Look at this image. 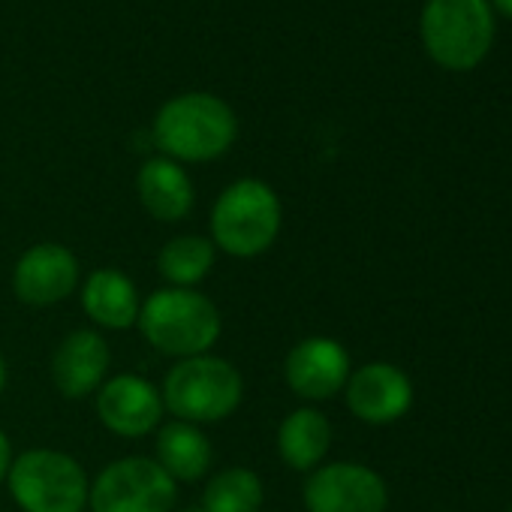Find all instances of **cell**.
I'll return each mask as SVG.
<instances>
[{
    "label": "cell",
    "mask_w": 512,
    "mask_h": 512,
    "mask_svg": "<svg viewBox=\"0 0 512 512\" xmlns=\"http://www.w3.org/2000/svg\"><path fill=\"white\" fill-rule=\"evenodd\" d=\"M82 284L79 256L58 241H40L28 247L13 269V293L22 305L52 308L67 302Z\"/></svg>",
    "instance_id": "9c48e42d"
},
{
    "label": "cell",
    "mask_w": 512,
    "mask_h": 512,
    "mask_svg": "<svg viewBox=\"0 0 512 512\" xmlns=\"http://www.w3.org/2000/svg\"><path fill=\"white\" fill-rule=\"evenodd\" d=\"M184 512H202V509H196V506H193V509H184Z\"/></svg>",
    "instance_id": "603a6c76"
},
{
    "label": "cell",
    "mask_w": 512,
    "mask_h": 512,
    "mask_svg": "<svg viewBox=\"0 0 512 512\" xmlns=\"http://www.w3.org/2000/svg\"><path fill=\"white\" fill-rule=\"evenodd\" d=\"M109 368L112 350L106 338L97 329H76L55 347L49 374L64 398L82 401L88 395H97V389L109 377Z\"/></svg>",
    "instance_id": "4fadbf2b"
},
{
    "label": "cell",
    "mask_w": 512,
    "mask_h": 512,
    "mask_svg": "<svg viewBox=\"0 0 512 512\" xmlns=\"http://www.w3.org/2000/svg\"><path fill=\"white\" fill-rule=\"evenodd\" d=\"M136 193L142 208L160 223H178L193 211V181L181 163L169 157H151L139 166Z\"/></svg>",
    "instance_id": "9a60e30c"
},
{
    "label": "cell",
    "mask_w": 512,
    "mask_h": 512,
    "mask_svg": "<svg viewBox=\"0 0 512 512\" xmlns=\"http://www.w3.org/2000/svg\"><path fill=\"white\" fill-rule=\"evenodd\" d=\"M350 353L326 335L299 341L284 359V380L302 401H329L350 380Z\"/></svg>",
    "instance_id": "8fae6325"
},
{
    "label": "cell",
    "mask_w": 512,
    "mask_h": 512,
    "mask_svg": "<svg viewBox=\"0 0 512 512\" xmlns=\"http://www.w3.org/2000/svg\"><path fill=\"white\" fill-rule=\"evenodd\" d=\"M163 407L178 422L211 425L229 419L244 401V377L223 356H193L175 362L160 386Z\"/></svg>",
    "instance_id": "277c9868"
},
{
    "label": "cell",
    "mask_w": 512,
    "mask_h": 512,
    "mask_svg": "<svg viewBox=\"0 0 512 512\" xmlns=\"http://www.w3.org/2000/svg\"><path fill=\"white\" fill-rule=\"evenodd\" d=\"M332 446V422L317 407H299L278 428V455L290 470L311 473L323 464Z\"/></svg>",
    "instance_id": "2e32d148"
},
{
    "label": "cell",
    "mask_w": 512,
    "mask_h": 512,
    "mask_svg": "<svg viewBox=\"0 0 512 512\" xmlns=\"http://www.w3.org/2000/svg\"><path fill=\"white\" fill-rule=\"evenodd\" d=\"M13 443H10V437H7V431L0 428V485L7 482V476H10V467H13Z\"/></svg>",
    "instance_id": "ffe728a7"
},
{
    "label": "cell",
    "mask_w": 512,
    "mask_h": 512,
    "mask_svg": "<svg viewBox=\"0 0 512 512\" xmlns=\"http://www.w3.org/2000/svg\"><path fill=\"white\" fill-rule=\"evenodd\" d=\"M4 389H7V359L0 353V395H4Z\"/></svg>",
    "instance_id": "44dd1931"
},
{
    "label": "cell",
    "mask_w": 512,
    "mask_h": 512,
    "mask_svg": "<svg viewBox=\"0 0 512 512\" xmlns=\"http://www.w3.org/2000/svg\"><path fill=\"white\" fill-rule=\"evenodd\" d=\"M217 263V247L208 235H175L157 253V272L169 287L196 290Z\"/></svg>",
    "instance_id": "ac0fdd59"
},
{
    "label": "cell",
    "mask_w": 512,
    "mask_h": 512,
    "mask_svg": "<svg viewBox=\"0 0 512 512\" xmlns=\"http://www.w3.org/2000/svg\"><path fill=\"white\" fill-rule=\"evenodd\" d=\"M509 512H512V506H509Z\"/></svg>",
    "instance_id": "cb8c5ba5"
},
{
    "label": "cell",
    "mask_w": 512,
    "mask_h": 512,
    "mask_svg": "<svg viewBox=\"0 0 512 512\" xmlns=\"http://www.w3.org/2000/svg\"><path fill=\"white\" fill-rule=\"evenodd\" d=\"M136 326L157 353L181 362L211 353L220 341L223 317L205 293L163 287L142 302Z\"/></svg>",
    "instance_id": "7a4b0ae2"
},
{
    "label": "cell",
    "mask_w": 512,
    "mask_h": 512,
    "mask_svg": "<svg viewBox=\"0 0 512 512\" xmlns=\"http://www.w3.org/2000/svg\"><path fill=\"white\" fill-rule=\"evenodd\" d=\"M344 395L356 419L368 425H389L410 410L413 383L401 368L389 362H368L350 374Z\"/></svg>",
    "instance_id": "7c38bea8"
},
{
    "label": "cell",
    "mask_w": 512,
    "mask_h": 512,
    "mask_svg": "<svg viewBox=\"0 0 512 512\" xmlns=\"http://www.w3.org/2000/svg\"><path fill=\"white\" fill-rule=\"evenodd\" d=\"M154 461L175 479V482H196L211 470L214 446L199 425L172 419L157 431Z\"/></svg>",
    "instance_id": "e0dca14e"
},
{
    "label": "cell",
    "mask_w": 512,
    "mask_h": 512,
    "mask_svg": "<svg viewBox=\"0 0 512 512\" xmlns=\"http://www.w3.org/2000/svg\"><path fill=\"white\" fill-rule=\"evenodd\" d=\"M491 4H494L503 16H509V19H512V0H491Z\"/></svg>",
    "instance_id": "7402d4cb"
},
{
    "label": "cell",
    "mask_w": 512,
    "mask_h": 512,
    "mask_svg": "<svg viewBox=\"0 0 512 512\" xmlns=\"http://www.w3.org/2000/svg\"><path fill=\"white\" fill-rule=\"evenodd\" d=\"M308 512H386L389 488L383 476L356 461H332L311 470L302 488Z\"/></svg>",
    "instance_id": "ba28073f"
},
{
    "label": "cell",
    "mask_w": 512,
    "mask_h": 512,
    "mask_svg": "<svg viewBox=\"0 0 512 512\" xmlns=\"http://www.w3.org/2000/svg\"><path fill=\"white\" fill-rule=\"evenodd\" d=\"M494 37L488 0H428L422 10V43L446 70L476 67Z\"/></svg>",
    "instance_id": "8992f818"
},
{
    "label": "cell",
    "mask_w": 512,
    "mask_h": 512,
    "mask_svg": "<svg viewBox=\"0 0 512 512\" xmlns=\"http://www.w3.org/2000/svg\"><path fill=\"white\" fill-rule=\"evenodd\" d=\"M151 133L163 157L175 163H208L232 148L238 118L226 100L193 91L163 103Z\"/></svg>",
    "instance_id": "6da1fadb"
},
{
    "label": "cell",
    "mask_w": 512,
    "mask_h": 512,
    "mask_svg": "<svg viewBox=\"0 0 512 512\" xmlns=\"http://www.w3.org/2000/svg\"><path fill=\"white\" fill-rule=\"evenodd\" d=\"M7 485L22 512H82L91 491L85 467L70 452L46 446L13 458Z\"/></svg>",
    "instance_id": "5b68a950"
},
{
    "label": "cell",
    "mask_w": 512,
    "mask_h": 512,
    "mask_svg": "<svg viewBox=\"0 0 512 512\" xmlns=\"http://www.w3.org/2000/svg\"><path fill=\"white\" fill-rule=\"evenodd\" d=\"M166 407L160 386H154L148 377L139 374H118L109 377L97 389V419L106 431L139 440L160 428Z\"/></svg>",
    "instance_id": "30bf717a"
},
{
    "label": "cell",
    "mask_w": 512,
    "mask_h": 512,
    "mask_svg": "<svg viewBox=\"0 0 512 512\" xmlns=\"http://www.w3.org/2000/svg\"><path fill=\"white\" fill-rule=\"evenodd\" d=\"M284 205L275 187L260 178L232 181L211 205V241L220 253L235 260L263 256L281 235Z\"/></svg>",
    "instance_id": "3957f363"
},
{
    "label": "cell",
    "mask_w": 512,
    "mask_h": 512,
    "mask_svg": "<svg viewBox=\"0 0 512 512\" xmlns=\"http://www.w3.org/2000/svg\"><path fill=\"white\" fill-rule=\"evenodd\" d=\"M266 485L250 467H223L202 488V512H263Z\"/></svg>",
    "instance_id": "d6986e66"
},
{
    "label": "cell",
    "mask_w": 512,
    "mask_h": 512,
    "mask_svg": "<svg viewBox=\"0 0 512 512\" xmlns=\"http://www.w3.org/2000/svg\"><path fill=\"white\" fill-rule=\"evenodd\" d=\"M175 479L148 455H127L106 464L88 491L91 512H172Z\"/></svg>",
    "instance_id": "52a82bcc"
},
{
    "label": "cell",
    "mask_w": 512,
    "mask_h": 512,
    "mask_svg": "<svg viewBox=\"0 0 512 512\" xmlns=\"http://www.w3.org/2000/svg\"><path fill=\"white\" fill-rule=\"evenodd\" d=\"M82 311L85 317L106 329V332H124L133 329L142 311V296L133 284V278H127L118 269H97L85 278L82 290Z\"/></svg>",
    "instance_id": "5bb4252c"
}]
</instances>
